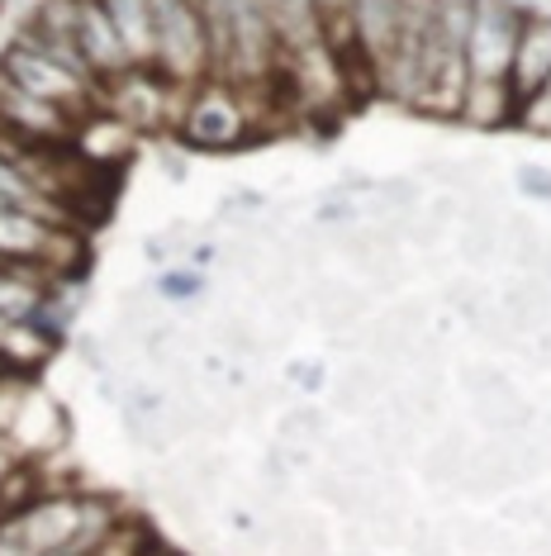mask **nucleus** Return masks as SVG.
Listing matches in <instances>:
<instances>
[{
  "label": "nucleus",
  "mask_w": 551,
  "mask_h": 556,
  "mask_svg": "<svg viewBox=\"0 0 551 556\" xmlns=\"http://www.w3.org/2000/svg\"><path fill=\"white\" fill-rule=\"evenodd\" d=\"M171 138L191 153H233V148H247L253 138H267V124H261L253 96H243L223 77H205L181 96V115Z\"/></svg>",
  "instance_id": "nucleus-1"
},
{
  "label": "nucleus",
  "mask_w": 551,
  "mask_h": 556,
  "mask_svg": "<svg viewBox=\"0 0 551 556\" xmlns=\"http://www.w3.org/2000/svg\"><path fill=\"white\" fill-rule=\"evenodd\" d=\"M0 77L24 86L29 96H43V100H53V105L72 110L77 119H86L91 110H100V91H105L95 77H86V72L67 67V62L48 58L43 48L24 43L20 34L0 48Z\"/></svg>",
  "instance_id": "nucleus-2"
},
{
  "label": "nucleus",
  "mask_w": 551,
  "mask_h": 556,
  "mask_svg": "<svg viewBox=\"0 0 551 556\" xmlns=\"http://www.w3.org/2000/svg\"><path fill=\"white\" fill-rule=\"evenodd\" d=\"M153 10H157V72L171 86H181V91L215 77L205 5L200 0H153Z\"/></svg>",
  "instance_id": "nucleus-3"
},
{
  "label": "nucleus",
  "mask_w": 551,
  "mask_h": 556,
  "mask_svg": "<svg viewBox=\"0 0 551 556\" xmlns=\"http://www.w3.org/2000/svg\"><path fill=\"white\" fill-rule=\"evenodd\" d=\"M181 96H185L181 86H171L157 67H129L105 81L100 105L138 134H171L181 115Z\"/></svg>",
  "instance_id": "nucleus-4"
},
{
  "label": "nucleus",
  "mask_w": 551,
  "mask_h": 556,
  "mask_svg": "<svg viewBox=\"0 0 551 556\" xmlns=\"http://www.w3.org/2000/svg\"><path fill=\"white\" fill-rule=\"evenodd\" d=\"M518 0H475V20H471V39H466V67L480 81H509V62L513 43H518V24H523Z\"/></svg>",
  "instance_id": "nucleus-5"
},
{
  "label": "nucleus",
  "mask_w": 551,
  "mask_h": 556,
  "mask_svg": "<svg viewBox=\"0 0 551 556\" xmlns=\"http://www.w3.org/2000/svg\"><path fill=\"white\" fill-rule=\"evenodd\" d=\"M81 509H86L81 495L53 490V495L34 500L24 514L5 518V528H10V533H15L34 556H57V552L67 556L72 542H77V533H81Z\"/></svg>",
  "instance_id": "nucleus-6"
},
{
  "label": "nucleus",
  "mask_w": 551,
  "mask_h": 556,
  "mask_svg": "<svg viewBox=\"0 0 551 556\" xmlns=\"http://www.w3.org/2000/svg\"><path fill=\"white\" fill-rule=\"evenodd\" d=\"M77 115L72 110L53 105L43 96H29L24 86L0 77V129L20 134V138H34V143H72L77 134Z\"/></svg>",
  "instance_id": "nucleus-7"
},
{
  "label": "nucleus",
  "mask_w": 551,
  "mask_h": 556,
  "mask_svg": "<svg viewBox=\"0 0 551 556\" xmlns=\"http://www.w3.org/2000/svg\"><path fill=\"white\" fill-rule=\"evenodd\" d=\"M77 48L100 86L119 77V72H129V53H124L115 15H110L105 0H77Z\"/></svg>",
  "instance_id": "nucleus-8"
},
{
  "label": "nucleus",
  "mask_w": 551,
  "mask_h": 556,
  "mask_svg": "<svg viewBox=\"0 0 551 556\" xmlns=\"http://www.w3.org/2000/svg\"><path fill=\"white\" fill-rule=\"evenodd\" d=\"M547 81H551V15L547 10H523L518 43H513V62H509V86L523 105Z\"/></svg>",
  "instance_id": "nucleus-9"
},
{
  "label": "nucleus",
  "mask_w": 551,
  "mask_h": 556,
  "mask_svg": "<svg viewBox=\"0 0 551 556\" xmlns=\"http://www.w3.org/2000/svg\"><path fill=\"white\" fill-rule=\"evenodd\" d=\"M10 438H15V447L24 457H53V452H62V442H67V414H62V404L53 395L29 386Z\"/></svg>",
  "instance_id": "nucleus-10"
},
{
  "label": "nucleus",
  "mask_w": 551,
  "mask_h": 556,
  "mask_svg": "<svg viewBox=\"0 0 551 556\" xmlns=\"http://www.w3.org/2000/svg\"><path fill=\"white\" fill-rule=\"evenodd\" d=\"M133 138L138 129H129L119 115H110L105 105L91 110L81 124H77V134H72V148L91 162L95 172H115L119 162H129L133 157Z\"/></svg>",
  "instance_id": "nucleus-11"
},
{
  "label": "nucleus",
  "mask_w": 551,
  "mask_h": 556,
  "mask_svg": "<svg viewBox=\"0 0 551 556\" xmlns=\"http://www.w3.org/2000/svg\"><path fill=\"white\" fill-rule=\"evenodd\" d=\"M457 257L466 271H485L504 257V233H499V214L485 205L480 195L461 200V219H457Z\"/></svg>",
  "instance_id": "nucleus-12"
},
{
  "label": "nucleus",
  "mask_w": 551,
  "mask_h": 556,
  "mask_svg": "<svg viewBox=\"0 0 551 556\" xmlns=\"http://www.w3.org/2000/svg\"><path fill=\"white\" fill-rule=\"evenodd\" d=\"M315 15H319V34L323 43L337 53L347 72L361 81V91L371 96V77H367V62H361V24H357V0H315Z\"/></svg>",
  "instance_id": "nucleus-13"
},
{
  "label": "nucleus",
  "mask_w": 551,
  "mask_h": 556,
  "mask_svg": "<svg viewBox=\"0 0 551 556\" xmlns=\"http://www.w3.org/2000/svg\"><path fill=\"white\" fill-rule=\"evenodd\" d=\"M390 386H395V376L385 371L381 362L353 357V362H347L343 371H337L333 381H329V400H333V409H337V414L357 419V414H371V409H375V400H381Z\"/></svg>",
  "instance_id": "nucleus-14"
},
{
  "label": "nucleus",
  "mask_w": 551,
  "mask_h": 556,
  "mask_svg": "<svg viewBox=\"0 0 551 556\" xmlns=\"http://www.w3.org/2000/svg\"><path fill=\"white\" fill-rule=\"evenodd\" d=\"M466 457H471V433L461 424H443L433 433V442L419 452V476L433 490H457L466 476Z\"/></svg>",
  "instance_id": "nucleus-15"
},
{
  "label": "nucleus",
  "mask_w": 551,
  "mask_h": 556,
  "mask_svg": "<svg viewBox=\"0 0 551 556\" xmlns=\"http://www.w3.org/2000/svg\"><path fill=\"white\" fill-rule=\"evenodd\" d=\"M466 129H509V124H518V96H513L509 81H480L471 77L466 81V96H461V115H457Z\"/></svg>",
  "instance_id": "nucleus-16"
},
{
  "label": "nucleus",
  "mask_w": 551,
  "mask_h": 556,
  "mask_svg": "<svg viewBox=\"0 0 551 556\" xmlns=\"http://www.w3.org/2000/svg\"><path fill=\"white\" fill-rule=\"evenodd\" d=\"M115 15L119 43L129 53V67H157V10L153 0H105Z\"/></svg>",
  "instance_id": "nucleus-17"
},
{
  "label": "nucleus",
  "mask_w": 551,
  "mask_h": 556,
  "mask_svg": "<svg viewBox=\"0 0 551 556\" xmlns=\"http://www.w3.org/2000/svg\"><path fill=\"white\" fill-rule=\"evenodd\" d=\"M267 5V20L276 29V43H281V58L299 53V48L319 43V15H315V0H261Z\"/></svg>",
  "instance_id": "nucleus-18"
},
{
  "label": "nucleus",
  "mask_w": 551,
  "mask_h": 556,
  "mask_svg": "<svg viewBox=\"0 0 551 556\" xmlns=\"http://www.w3.org/2000/svg\"><path fill=\"white\" fill-rule=\"evenodd\" d=\"M471 414H475V424H480L490 438L528 433V428L537 424V419H533V404L523 400V390H518V386L499 390V395H480V400H471Z\"/></svg>",
  "instance_id": "nucleus-19"
},
{
  "label": "nucleus",
  "mask_w": 551,
  "mask_h": 556,
  "mask_svg": "<svg viewBox=\"0 0 551 556\" xmlns=\"http://www.w3.org/2000/svg\"><path fill=\"white\" fill-rule=\"evenodd\" d=\"M209 343H215L229 362H253L267 352V338H261V324L247 309H223L209 319Z\"/></svg>",
  "instance_id": "nucleus-20"
},
{
  "label": "nucleus",
  "mask_w": 551,
  "mask_h": 556,
  "mask_svg": "<svg viewBox=\"0 0 551 556\" xmlns=\"http://www.w3.org/2000/svg\"><path fill=\"white\" fill-rule=\"evenodd\" d=\"M53 352H57V338L43 333L39 324H5V333H0V357L15 366L20 376L48 366L53 362Z\"/></svg>",
  "instance_id": "nucleus-21"
},
{
  "label": "nucleus",
  "mask_w": 551,
  "mask_h": 556,
  "mask_svg": "<svg viewBox=\"0 0 551 556\" xmlns=\"http://www.w3.org/2000/svg\"><path fill=\"white\" fill-rule=\"evenodd\" d=\"M323 438H329V409H319V404H285L281 419H276V442H285V447H323Z\"/></svg>",
  "instance_id": "nucleus-22"
},
{
  "label": "nucleus",
  "mask_w": 551,
  "mask_h": 556,
  "mask_svg": "<svg viewBox=\"0 0 551 556\" xmlns=\"http://www.w3.org/2000/svg\"><path fill=\"white\" fill-rule=\"evenodd\" d=\"M157 552V538L143 518H119L95 547H86L81 556H153Z\"/></svg>",
  "instance_id": "nucleus-23"
},
{
  "label": "nucleus",
  "mask_w": 551,
  "mask_h": 556,
  "mask_svg": "<svg viewBox=\"0 0 551 556\" xmlns=\"http://www.w3.org/2000/svg\"><path fill=\"white\" fill-rule=\"evenodd\" d=\"M490 300H495V290L480 281V271H457V276H447L443 281V305L452 309L461 324H471L475 314L490 305Z\"/></svg>",
  "instance_id": "nucleus-24"
},
{
  "label": "nucleus",
  "mask_w": 551,
  "mask_h": 556,
  "mask_svg": "<svg viewBox=\"0 0 551 556\" xmlns=\"http://www.w3.org/2000/svg\"><path fill=\"white\" fill-rule=\"evenodd\" d=\"M162 319V309H157V300L153 295H143V290H124L119 295V305H115V324H119V333L124 338H143L148 328H153Z\"/></svg>",
  "instance_id": "nucleus-25"
},
{
  "label": "nucleus",
  "mask_w": 551,
  "mask_h": 556,
  "mask_svg": "<svg viewBox=\"0 0 551 556\" xmlns=\"http://www.w3.org/2000/svg\"><path fill=\"white\" fill-rule=\"evenodd\" d=\"M457 381H461V390H466L471 400H480V395H499V390H509L513 376L504 371V366H495V362H466Z\"/></svg>",
  "instance_id": "nucleus-26"
},
{
  "label": "nucleus",
  "mask_w": 551,
  "mask_h": 556,
  "mask_svg": "<svg viewBox=\"0 0 551 556\" xmlns=\"http://www.w3.org/2000/svg\"><path fill=\"white\" fill-rule=\"evenodd\" d=\"M513 186H518L523 200L551 205V167L547 162H518V167H513Z\"/></svg>",
  "instance_id": "nucleus-27"
},
{
  "label": "nucleus",
  "mask_w": 551,
  "mask_h": 556,
  "mask_svg": "<svg viewBox=\"0 0 551 556\" xmlns=\"http://www.w3.org/2000/svg\"><path fill=\"white\" fill-rule=\"evenodd\" d=\"M157 290L167 300H200V295H205V276L191 271V267H185V271H162Z\"/></svg>",
  "instance_id": "nucleus-28"
},
{
  "label": "nucleus",
  "mask_w": 551,
  "mask_h": 556,
  "mask_svg": "<svg viewBox=\"0 0 551 556\" xmlns=\"http://www.w3.org/2000/svg\"><path fill=\"white\" fill-rule=\"evenodd\" d=\"M285 381H291L295 390H305V395H319V390H329V366L323 362H291L285 366Z\"/></svg>",
  "instance_id": "nucleus-29"
},
{
  "label": "nucleus",
  "mask_w": 551,
  "mask_h": 556,
  "mask_svg": "<svg viewBox=\"0 0 551 556\" xmlns=\"http://www.w3.org/2000/svg\"><path fill=\"white\" fill-rule=\"evenodd\" d=\"M157 167L167 172V181H185V172H191V167H185V157L177 153V148H162V153H157Z\"/></svg>",
  "instance_id": "nucleus-30"
},
{
  "label": "nucleus",
  "mask_w": 551,
  "mask_h": 556,
  "mask_svg": "<svg viewBox=\"0 0 551 556\" xmlns=\"http://www.w3.org/2000/svg\"><path fill=\"white\" fill-rule=\"evenodd\" d=\"M5 376H20V371H15V366H10L5 357H0V381H5Z\"/></svg>",
  "instance_id": "nucleus-31"
},
{
  "label": "nucleus",
  "mask_w": 551,
  "mask_h": 556,
  "mask_svg": "<svg viewBox=\"0 0 551 556\" xmlns=\"http://www.w3.org/2000/svg\"><path fill=\"white\" fill-rule=\"evenodd\" d=\"M153 556H171V552H167V547H157V552H153Z\"/></svg>",
  "instance_id": "nucleus-32"
},
{
  "label": "nucleus",
  "mask_w": 551,
  "mask_h": 556,
  "mask_svg": "<svg viewBox=\"0 0 551 556\" xmlns=\"http://www.w3.org/2000/svg\"><path fill=\"white\" fill-rule=\"evenodd\" d=\"M547 504H551V490H547Z\"/></svg>",
  "instance_id": "nucleus-33"
},
{
  "label": "nucleus",
  "mask_w": 551,
  "mask_h": 556,
  "mask_svg": "<svg viewBox=\"0 0 551 556\" xmlns=\"http://www.w3.org/2000/svg\"><path fill=\"white\" fill-rule=\"evenodd\" d=\"M0 5H10V0H0Z\"/></svg>",
  "instance_id": "nucleus-34"
},
{
  "label": "nucleus",
  "mask_w": 551,
  "mask_h": 556,
  "mask_svg": "<svg viewBox=\"0 0 551 556\" xmlns=\"http://www.w3.org/2000/svg\"><path fill=\"white\" fill-rule=\"evenodd\" d=\"M0 205H5V200H0Z\"/></svg>",
  "instance_id": "nucleus-35"
}]
</instances>
